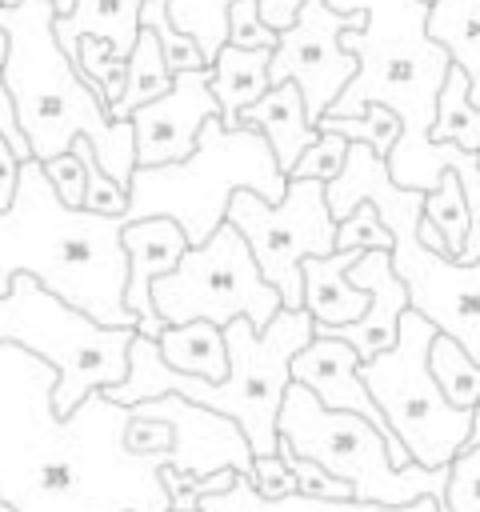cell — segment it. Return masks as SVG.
Here are the masks:
<instances>
[{
  "label": "cell",
  "instance_id": "6da1fadb",
  "mask_svg": "<svg viewBox=\"0 0 480 512\" xmlns=\"http://www.w3.org/2000/svg\"><path fill=\"white\" fill-rule=\"evenodd\" d=\"M52 388L48 360L0 340V500L16 512H172L168 456L124 440L132 408L88 392L60 416Z\"/></svg>",
  "mask_w": 480,
  "mask_h": 512
},
{
  "label": "cell",
  "instance_id": "7a4b0ae2",
  "mask_svg": "<svg viewBox=\"0 0 480 512\" xmlns=\"http://www.w3.org/2000/svg\"><path fill=\"white\" fill-rule=\"evenodd\" d=\"M124 224V216L68 208L56 196L44 164L20 160L12 204L0 208V296L16 272H28L92 320L136 328V312L124 304Z\"/></svg>",
  "mask_w": 480,
  "mask_h": 512
},
{
  "label": "cell",
  "instance_id": "3957f363",
  "mask_svg": "<svg viewBox=\"0 0 480 512\" xmlns=\"http://www.w3.org/2000/svg\"><path fill=\"white\" fill-rule=\"evenodd\" d=\"M52 0L0 4V28L8 32V56L0 64L4 88L16 108V124L28 140L32 160H52L84 136L100 168L128 188L136 172V132L132 120H112L108 104L76 72L56 40Z\"/></svg>",
  "mask_w": 480,
  "mask_h": 512
},
{
  "label": "cell",
  "instance_id": "277c9868",
  "mask_svg": "<svg viewBox=\"0 0 480 512\" xmlns=\"http://www.w3.org/2000/svg\"><path fill=\"white\" fill-rule=\"evenodd\" d=\"M312 336H316V320L308 308H280L264 328H252L244 316H236L224 328V340H228L224 380H200L168 368L156 340L136 332L128 344V376L104 388V396L116 404H136L164 392L184 396L220 416H232L248 436L252 456H268L280 444L276 420H280L284 388L292 384V356Z\"/></svg>",
  "mask_w": 480,
  "mask_h": 512
},
{
  "label": "cell",
  "instance_id": "5b68a950",
  "mask_svg": "<svg viewBox=\"0 0 480 512\" xmlns=\"http://www.w3.org/2000/svg\"><path fill=\"white\" fill-rule=\"evenodd\" d=\"M332 220H344L360 204H372L392 232V272L408 288V308H416L436 332L452 336L480 364V260H452L432 252L416 228L424 216V192L400 188L388 176V160L348 140L340 176L324 184Z\"/></svg>",
  "mask_w": 480,
  "mask_h": 512
},
{
  "label": "cell",
  "instance_id": "8992f818",
  "mask_svg": "<svg viewBox=\"0 0 480 512\" xmlns=\"http://www.w3.org/2000/svg\"><path fill=\"white\" fill-rule=\"evenodd\" d=\"M256 192L276 204L288 188L268 140L256 128H224L220 116L200 124L196 148L176 164H152L132 172L124 220L168 216L184 228L188 244H204L228 216L232 192Z\"/></svg>",
  "mask_w": 480,
  "mask_h": 512
},
{
  "label": "cell",
  "instance_id": "52a82bcc",
  "mask_svg": "<svg viewBox=\"0 0 480 512\" xmlns=\"http://www.w3.org/2000/svg\"><path fill=\"white\" fill-rule=\"evenodd\" d=\"M132 336L136 328L92 320L28 272H16L0 296V340H12L56 368L52 404L60 416H68L88 392H104L128 376Z\"/></svg>",
  "mask_w": 480,
  "mask_h": 512
},
{
  "label": "cell",
  "instance_id": "ba28073f",
  "mask_svg": "<svg viewBox=\"0 0 480 512\" xmlns=\"http://www.w3.org/2000/svg\"><path fill=\"white\" fill-rule=\"evenodd\" d=\"M280 440L316 464H324L332 476L352 484V500L364 504H412L420 496L444 500L448 488V464L424 468L408 464L396 468L388 456V440L376 424H368L356 412L324 408L304 384H288L280 400Z\"/></svg>",
  "mask_w": 480,
  "mask_h": 512
},
{
  "label": "cell",
  "instance_id": "9c48e42d",
  "mask_svg": "<svg viewBox=\"0 0 480 512\" xmlns=\"http://www.w3.org/2000/svg\"><path fill=\"white\" fill-rule=\"evenodd\" d=\"M432 336L436 328L416 308H404L396 344L376 352L372 360H360V380L368 384L376 408L404 440L412 464L424 468L448 464L472 432V408H456L428 368Z\"/></svg>",
  "mask_w": 480,
  "mask_h": 512
},
{
  "label": "cell",
  "instance_id": "30bf717a",
  "mask_svg": "<svg viewBox=\"0 0 480 512\" xmlns=\"http://www.w3.org/2000/svg\"><path fill=\"white\" fill-rule=\"evenodd\" d=\"M152 304L164 324L208 320L216 328H228L236 316H244L252 328H264L284 308L248 240L228 220L204 244H188L172 272L152 280Z\"/></svg>",
  "mask_w": 480,
  "mask_h": 512
},
{
  "label": "cell",
  "instance_id": "8fae6325",
  "mask_svg": "<svg viewBox=\"0 0 480 512\" xmlns=\"http://www.w3.org/2000/svg\"><path fill=\"white\" fill-rule=\"evenodd\" d=\"M224 220L248 240L264 280L280 292V304L304 308L300 264L336 252V220L324 200V180H288L276 204L240 188L232 192Z\"/></svg>",
  "mask_w": 480,
  "mask_h": 512
},
{
  "label": "cell",
  "instance_id": "7c38bea8",
  "mask_svg": "<svg viewBox=\"0 0 480 512\" xmlns=\"http://www.w3.org/2000/svg\"><path fill=\"white\" fill-rule=\"evenodd\" d=\"M352 28H364L360 12H336L328 0H304L296 20L276 36L268 56V84L292 80L312 124L332 108V100L360 68V60L340 44V36Z\"/></svg>",
  "mask_w": 480,
  "mask_h": 512
},
{
  "label": "cell",
  "instance_id": "4fadbf2b",
  "mask_svg": "<svg viewBox=\"0 0 480 512\" xmlns=\"http://www.w3.org/2000/svg\"><path fill=\"white\" fill-rule=\"evenodd\" d=\"M132 416H156L172 428V452L168 464L192 476H208L220 468H236V472H252V448L248 436L240 432V424L232 416H220L204 404H192L184 396H152V400H136L128 404Z\"/></svg>",
  "mask_w": 480,
  "mask_h": 512
},
{
  "label": "cell",
  "instance_id": "5bb4252c",
  "mask_svg": "<svg viewBox=\"0 0 480 512\" xmlns=\"http://www.w3.org/2000/svg\"><path fill=\"white\" fill-rule=\"evenodd\" d=\"M212 68H192V72H172V84L164 96L140 104L128 120L136 132V164H176L196 148L200 124L208 116H220V104L208 88Z\"/></svg>",
  "mask_w": 480,
  "mask_h": 512
},
{
  "label": "cell",
  "instance_id": "9a60e30c",
  "mask_svg": "<svg viewBox=\"0 0 480 512\" xmlns=\"http://www.w3.org/2000/svg\"><path fill=\"white\" fill-rule=\"evenodd\" d=\"M292 380L304 384L324 408L356 412V416H364L368 424H376L380 436L388 440V456H392L396 468H408V464H412L404 440L388 428V420H384V412L376 408L368 384L360 380V356H356L352 344H344V340H336V336H328V332H316V336L292 356Z\"/></svg>",
  "mask_w": 480,
  "mask_h": 512
},
{
  "label": "cell",
  "instance_id": "2e32d148",
  "mask_svg": "<svg viewBox=\"0 0 480 512\" xmlns=\"http://www.w3.org/2000/svg\"><path fill=\"white\" fill-rule=\"evenodd\" d=\"M120 244H124V256H128L124 304L136 312V332L156 340L168 324L160 320V312L152 304V280L180 264V256L188 248V236L168 216H144V220H128L124 224Z\"/></svg>",
  "mask_w": 480,
  "mask_h": 512
},
{
  "label": "cell",
  "instance_id": "e0dca14e",
  "mask_svg": "<svg viewBox=\"0 0 480 512\" xmlns=\"http://www.w3.org/2000/svg\"><path fill=\"white\" fill-rule=\"evenodd\" d=\"M348 280L368 292V312L360 320H352V324L316 328V332H328V336L352 344L360 360H372L376 352H384V348L396 344L400 316L408 308V288L392 272V252L388 248H364L360 260L348 268Z\"/></svg>",
  "mask_w": 480,
  "mask_h": 512
},
{
  "label": "cell",
  "instance_id": "ac0fdd59",
  "mask_svg": "<svg viewBox=\"0 0 480 512\" xmlns=\"http://www.w3.org/2000/svg\"><path fill=\"white\" fill-rule=\"evenodd\" d=\"M364 248H336L328 256H308L300 264L304 276V308L312 312L316 328L352 324L368 312V292L348 280V268L360 260Z\"/></svg>",
  "mask_w": 480,
  "mask_h": 512
},
{
  "label": "cell",
  "instance_id": "d6986e66",
  "mask_svg": "<svg viewBox=\"0 0 480 512\" xmlns=\"http://www.w3.org/2000/svg\"><path fill=\"white\" fill-rule=\"evenodd\" d=\"M444 500L436 496H420L412 504H364V500H320V496H304V492H288V496H264L256 492L248 472H236L228 492L216 496H200L196 512H440Z\"/></svg>",
  "mask_w": 480,
  "mask_h": 512
},
{
  "label": "cell",
  "instance_id": "ffe728a7",
  "mask_svg": "<svg viewBox=\"0 0 480 512\" xmlns=\"http://www.w3.org/2000/svg\"><path fill=\"white\" fill-rule=\"evenodd\" d=\"M240 124L244 128H256L268 140V148H272V156H276V164H280L284 176L292 172V164L300 160V152L316 140V124L308 120L304 96H300V88L292 80L268 84V92L240 112Z\"/></svg>",
  "mask_w": 480,
  "mask_h": 512
},
{
  "label": "cell",
  "instance_id": "44dd1931",
  "mask_svg": "<svg viewBox=\"0 0 480 512\" xmlns=\"http://www.w3.org/2000/svg\"><path fill=\"white\" fill-rule=\"evenodd\" d=\"M268 56H272V48L224 44L216 52V60L208 64L212 68L208 88L220 104V124L224 128H240V112L268 92Z\"/></svg>",
  "mask_w": 480,
  "mask_h": 512
},
{
  "label": "cell",
  "instance_id": "7402d4cb",
  "mask_svg": "<svg viewBox=\"0 0 480 512\" xmlns=\"http://www.w3.org/2000/svg\"><path fill=\"white\" fill-rule=\"evenodd\" d=\"M140 4L144 0H76L68 16H56V40L64 52L76 48L80 36H100L108 40L120 56L132 52L136 32H140Z\"/></svg>",
  "mask_w": 480,
  "mask_h": 512
},
{
  "label": "cell",
  "instance_id": "603a6c76",
  "mask_svg": "<svg viewBox=\"0 0 480 512\" xmlns=\"http://www.w3.org/2000/svg\"><path fill=\"white\" fill-rule=\"evenodd\" d=\"M424 28L468 76V96L480 108V0H436L428 4Z\"/></svg>",
  "mask_w": 480,
  "mask_h": 512
},
{
  "label": "cell",
  "instance_id": "cb8c5ba5",
  "mask_svg": "<svg viewBox=\"0 0 480 512\" xmlns=\"http://www.w3.org/2000/svg\"><path fill=\"white\" fill-rule=\"evenodd\" d=\"M156 348L168 368L200 376V380H224L228 372V340L224 328L208 320H188V324H168L156 336Z\"/></svg>",
  "mask_w": 480,
  "mask_h": 512
},
{
  "label": "cell",
  "instance_id": "d4e9b609",
  "mask_svg": "<svg viewBox=\"0 0 480 512\" xmlns=\"http://www.w3.org/2000/svg\"><path fill=\"white\" fill-rule=\"evenodd\" d=\"M172 84V72L164 64V52H160V40L152 28H140L136 32V44L128 52V72H124V92L108 104V116L112 120H128L140 104L164 96Z\"/></svg>",
  "mask_w": 480,
  "mask_h": 512
},
{
  "label": "cell",
  "instance_id": "484cf974",
  "mask_svg": "<svg viewBox=\"0 0 480 512\" xmlns=\"http://www.w3.org/2000/svg\"><path fill=\"white\" fill-rule=\"evenodd\" d=\"M428 140L432 144H456L464 152H480V108L472 104L468 96V76L452 64L444 84H440V96H436V116H432V128H428Z\"/></svg>",
  "mask_w": 480,
  "mask_h": 512
},
{
  "label": "cell",
  "instance_id": "4316f807",
  "mask_svg": "<svg viewBox=\"0 0 480 512\" xmlns=\"http://www.w3.org/2000/svg\"><path fill=\"white\" fill-rule=\"evenodd\" d=\"M428 368L440 384V392L456 404V408H472L480 400V364L444 332L432 336L428 344Z\"/></svg>",
  "mask_w": 480,
  "mask_h": 512
},
{
  "label": "cell",
  "instance_id": "83f0119b",
  "mask_svg": "<svg viewBox=\"0 0 480 512\" xmlns=\"http://www.w3.org/2000/svg\"><path fill=\"white\" fill-rule=\"evenodd\" d=\"M228 4L232 0H168V20L200 44L208 64L228 44Z\"/></svg>",
  "mask_w": 480,
  "mask_h": 512
},
{
  "label": "cell",
  "instance_id": "f1b7e54d",
  "mask_svg": "<svg viewBox=\"0 0 480 512\" xmlns=\"http://www.w3.org/2000/svg\"><path fill=\"white\" fill-rule=\"evenodd\" d=\"M320 132H336L344 140H356V144H368L376 148L384 160L392 152V144L400 140V116L388 108V104H364L356 116H320L316 120Z\"/></svg>",
  "mask_w": 480,
  "mask_h": 512
},
{
  "label": "cell",
  "instance_id": "f546056e",
  "mask_svg": "<svg viewBox=\"0 0 480 512\" xmlns=\"http://www.w3.org/2000/svg\"><path fill=\"white\" fill-rule=\"evenodd\" d=\"M68 60L76 64V72L92 84V92L112 104L120 92H124V72H128V56H120L108 40L100 36H80L76 48L68 52Z\"/></svg>",
  "mask_w": 480,
  "mask_h": 512
},
{
  "label": "cell",
  "instance_id": "4dcf8cb0",
  "mask_svg": "<svg viewBox=\"0 0 480 512\" xmlns=\"http://www.w3.org/2000/svg\"><path fill=\"white\" fill-rule=\"evenodd\" d=\"M424 220H432V224L440 228V236H444V244H448V256L460 260L472 216H468L464 188H460V180H456L452 168L440 176V184H436L432 192H424Z\"/></svg>",
  "mask_w": 480,
  "mask_h": 512
},
{
  "label": "cell",
  "instance_id": "1f68e13d",
  "mask_svg": "<svg viewBox=\"0 0 480 512\" xmlns=\"http://www.w3.org/2000/svg\"><path fill=\"white\" fill-rule=\"evenodd\" d=\"M140 28H152L164 52L168 72H192V68H208L200 44L192 36H184L172 20H168V0H144L140 4Z\"/></svg>",
  "mask_w": 480,
  "mask_h": 512
},
{
  "label": "cell",
  "instance_id": "d6a6232c",
  "mask_svg": "<svg viewBox=\"0 0 480 512\" xmlns=\"http://www.w3.org/2000/svg\"><path fill=\"white\" fill-rule=\"evenodd\" d=\"M72 152H76L80 164H84V208H88V212H100V216H124V208H128V188L116 184V180L100 168V160H96V152H92V144H88L84 136L72 140Z\"/></svg>",
  "mask_w": 480,
  "mask_h": 512
},
{
  "label": "cell",
  "instance_id": "836d02e7",
  "mask_svg": "<svg viewBox=\"0 0 480 512\" xmlns=\"http://www.w3.org/2000/svg\"><path fill=\"white\" fill-rule=\"evenodd\" d=\"M444 504L448 512H480V444H468L448 460Z\"/></svg>",
  "mask_w": 480,
  "mask_h": 512
},
{
  "label": "cell",
  "instance_id": "e575fe53",
  "mask_svg": "<svg viewBox=\"0 0 480 512\" xmlns=\"http://www.w3.org/2000/svg\"><path fill=\"white\" fill-rule=\"evenodd\" d=\"M344 156H348V140L336 136V132H320L316 128V140L300 152V160L292 164L288 180H324L328 184L332 176H340Z\"/></svg>",
  "mask_w": 480,
  "mask_h": 512
},
{
  "label": "cell",
  "instance_id": "d590c367",
  "mask_svg": "<svg viewBox=\"0 0 480 512\" xmlns=\"http://www.w3.org/2000/svg\"><path fill=\"white\" fill-rule=\"evenodd\" d=\"M336 248H388L392 252V232L384 228L372 204H360L356 212L336 220Z\"/></svg>",
  "mask_w": 480,
  "mask_h": 512
},
{
  "label": "cell",
  "instance_id": "8d00e7d4",
  "mask_svg": "<svg viewBox=\"0 0 480 512\" xmlns=\"http://www.w3.org/2000/svg\"><path fill=\"white\" fill-rule=\"evenodd\" d=\"M276 28L264 24L256 0H232L228 4V44L236 48H276Z\"/></svg>",
  "mask_w": 480,
  "mask_h": 512
},
{
  "label": "cell",
  "instance_id": "74e56055",
  "mask_svg": "<svg viewBox=\"0 0 480 512\" xmlns=\"http://www.w3.org/2000/svg\"><path fill=\"white\" fill-rule=\"evenodd\" d=\"M284 464H288L292 476H296V492L320 496V500H352V484L340 480V476H332L324 464H316V460H308V456H292V460H284Z\"/></svg>",
  "mask_w": 480,
  "mask_h": 512
},
{
  "label": "cell",
  "instance_id": "f35d334b",
  "mask_svg": "<svg viewBox=\"0 0 480 512\" xmlns=\"http://www.w3.org/2000/svg\"><path fill=\"white\" fill-rule=\"evenodd\" d=\"M44 172H48L56 196L68 208H84V164H80V156L72 148L60 152V156H52V160H44Z\"/></svg>",
  "mask_w": 480,
  "mask_h": 512
},
{
  "label": "cell",
  "instance_id": "ab89813d",
  "mask_svg": "<svg viewBox=\"0 0 480 512\" xmlns=\"http://www.w3.org/2000/svg\"><path fill=\"white\" fill-rule=\"evenodd\" d=\"M252 484H256V492H264V496H288V492H296V476H292V468L280 460V452H268V456H252Z\"/></svg>",
  "mask_w": 480,
  "mask_h": 512
},
{
  "label": "cell",
  "instance_id": "60d3db41",
  "mask_svg": "<svg viewBox=\"0 0 480 512\" xmlns=\"http://www.w3.org/2000/svg\"><path fill=\"white\" fill-rule=\"evenodd\" d=\"M16 176H20V160H16L12 144H8V140H4V132H0V208H8V204H12Z\"/></svg>",
  "mask_w": 480,
  "mask_h": 512
},
{
  "label": "cell",
  "instance_id": "b9f144b4",
  "mask_svg": "<svg viewBox=\"0 0 480 512\" xmlns=\"http://www.w3.org/2000/svg\"><path fill=\"white\" fill-rule=\"evenodd\" d=\"M256 4H260L264 24H268V28H276V32H284V28L296 20V12H300V4H304V0H256Z\"/></svg>",
  "mask_w": 480,
  "mask_h": 512
},
{
  "label": "cell",
  "instance_id": "7bdbcfd3",
  "mask_svg": "<svg viewBox=\"0 0 480 512\" xmlns=\"http://www.w3.org/2000/svg\"><path fill=\"white\" fill-rule=\"evenodd\" d=\"M468 444H480V400L472 404V432H468ZM464 444V448H468Z\"/></svg>",
  "mask_w": 480,
  "mask_h": 512
},
{
  "label": "cell",
  "instance_id": "ee69618b",
  "mask_svg": "<svg viewBox=\"0 0 480 512\" xmlns=\"http://www.w3.org/2000/svg\"><path fill=\"white\" fill-rule=\"evenodd\" d=\"M72 4H76V0H52V8H56V16H68V12H72Z\"/></svg>",
  "mask_w": 480,
  "mask_h": 512
},
{
  "label": "cell",
  "instance_id": "f6af8a7d",
  "mask_svg": "<svg viewBox=\"0 0 480 512\" xmlns=\"http://www.w3.org/2000/svg\"><path fill=\"white\" fill-rule=\"evenodd\" d=\"M0 4H4V0H0ZM4 56H8V32L0 28V64H4Z\"/></svg>",
  "mask_w": 480,
  "mask_h": 512
},
{
  "label": "cell",
  "instance_id": "bcb514c9",
  "mask_svg": "<svg viewBox=\"0 0 480 512\" xmlns=\"http://www.w3.org/2000/svg\"><path fill=\"white\" fill-rule=\"evenodd\" d=\"M0 512H16V508H12V504H4V500H0Z\"/></svg>",
  "mask_w": 480,
  "mask_h": 512
},
{
  "label": "cell",
  "instance_id": "7dc6e473",
  "mask_svg": "<svg viewBox=\"0 0 480 512\" xmlns=\"http://www.w3.org/2000/svg\"><path fill=\"white\" fill-rule=\"evenodd\" d=\"M4 4H20V0H4Z\"/></svg>",
  "mask_w": 480,
  "mask_h": 512
},
{
  "label": "cell",
  "instance_id": "c3c4849f",
  "mask_svg": "<svg viewBox=\"0 0 480 512\" xmlns=\"http://www.w3.org/2000/svg\"><path fill=\"white\" fill-rule=\"evenodd\" d=\"M424 4H436V0H424Z\"/></svg>",
  "mask_w": 480,
  "mask_h": 512
}]
</instances>
